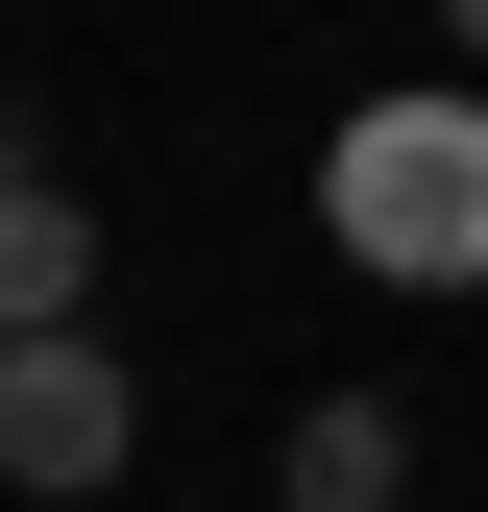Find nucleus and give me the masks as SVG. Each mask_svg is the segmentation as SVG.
I'll list each match as a JSON object with an SVG mask.
<instances>
[{"label": "nucleus", "mask_w": 488, "mask_h": 512, "mask_svg": "<svg viewBox=\"0 0 488 512\" xmlns=\"http://www.w3.org/2000/svg\"><path fill=\"white\" fill-rule=\"evenodd\" d=\"M269 488H293V512H391V488H415V415H391V391H318Z\"/></svg>", "instance_id": "nucleus-4"}, {"label": "nucleus", "mask_w": 488, "mask_h": 512, "mask_svg": "<svg viewBox=\"0 0 488 512\" xmlns=\"http://www.w3.org/2000/svg\"><path fill=\"white\" fill-rule=\"evenodd\" d=\"M122 439H147V391H122L98 317L74 342H0V488H122Z\"/></svg>", "instance_id": "nucleus-2"}, {"label": "nucleus", "mask_w": 488, "mask_h": 512, "mask_svg": "<svg viewBox=\"0 0 488 512\" xmlns=\"http://www.w3.org/2000/svg\"><path fill=\"white\" fill-rule=\"evenodd\" d=\"M318 244L366 293H488V98H342Z\"/></svg>", "instance_id": "nucleus-1"}, {"label": "nucleus", "mask_w": 488, "mask_h": 512, "mask_svg": "<svg viewBox=\"0 0 488 512\" xmlns=\"http://www.w3.org/2000/svg\"><path fill=\"white\" fill-rule=\"evenodd\" d=\"M440 25H464V49H488V0H440Z\"/></svg>", "instance_id": "nucleus-5"}, {"label": "nucleus", "mask_w": 488, "mask_h": 512, "mask_svg": "<svg viewBox=\"0 0 488 512\" xmlns=\"http://www.w3.org/2000/svg\"><path fill=\"white\" fill-rule=\"evenodd\" d=\"M74 317H98V196L0 147V342H74Z\"/></svg>", "instance_id": "nucleus-3"}]
</instances>
